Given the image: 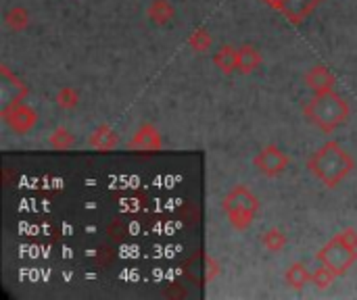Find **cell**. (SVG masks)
<instances>
[{
  "label": "cell",
  "instance_id": "6da1fadb",
  "mask_svg": "<svg viewBox=\"0 0 357 300\" xmlns=\"http://www.w3.org/2000/svg\"><path fill=\"white\" fill-rule=\"evenodd\" d=\"M307 167L318 182L335 188L354 171V159L339 142H326L310 157Z\"/></svg>",
  "mask_w": 357,
  "mask_h": 300
},
{
  "label": "cell",
  "instance_id": "7a4b0ae2",
  "mask_svg": "<svg viewBox=\"0 0 357 300\" xmlns=\"http://www.w3.org/2000/svg\"><path fill=\"white\" fill-rule=\"evenodd\" d=\"M349 113H351V109H349L347 100L341 94H337L335 90L314 94L312 102L305 104V117L326 134L341 127L349 119Z\"/></svg>",
  "mask_w": 357,
  "mask_h": 300
},
{
  "label": "cell",
  "instance_id": "3957f363",
  "mask_svg": "<svg viewBox=\"0 0 357 300\" xmlns=\"http://www.w3.org/2000/svg\"><path fill=\"white\" fill-rule=\"evenodd\" d=\"M316 261L324 267H328L337 278L345 276L354 263L357 261V232L356 230H345L337 234L333 240H328L320 253L316 255Z\"/></svg>",
  "mask_w": 357,
  "mask_h": 300
},
{
  "label": "cell",
  "instance_id": "277c9868",
  "mask_svg": "<svg viewBox=\"0 0 357 300\" xmlns=\"http://www.w3.org/2000/svg\"><path fill=\"white\" fill-rule=\"evenodd\" d=\"M222 207H224V213H226L230 226L234 230L243 232L253 223V219L259 211V198L247 186H236L234 190H230L226 194Z\"/></svg>",
  "mask_w": 357,
  "mask_h": 300
},
{
  "label": "cell",
  "instance_id": "5b68a950",
  "mask_svg": "<svg viewBox=\"0 0 357 300\" xmlns=\"http://www.w3.org/2000/svg\"><path fill=\"white\" fill-rule=\"evenodd\" d=\"M253 165L257 167V171L266 177H276L280 175L287 167H289V157L274 144L266 146L261 152H257V157L253 159Z\"/></svg>",
  "mask_w": 357,
  "mask_h": 300
},
{
  "label": "cell",
  "instance_id": "8992f818",
  "mask_svg": "<svg viewBox=\"0 0 357 300\" xmlns=\"http://www.w3.org/2000/svg\"><path fill=\"white\" fill-rule=\"evenodd\" d=\"M2 117L6 119V123L15 129V132H19V134H25V132H29L33 125H36V113L29 109V106H25V104H15V106H8V109H2Z\"/></svg>",
  "mask_w": 357,
  "mask_h": 300
},
{
  "label": "cell",
  "instance_id": "52a82bcc",
  "mask_svg": "<svg viewBox=\"0 0 357 300\" xmlns=\"http://www.w3.org/2000/svg\"><path fill=\"white\" fill-rule=\"evenodd\" d=\"M322 0H284L282 6V15L291 21V23H301L305 21L320 4Z\"/></svg>",
  "mask_w": 357,
  "mask_h": 300
},
{
  "label": "cell",
  "instance_id": "ba28073f",
  "mask_svg": "<svg viewBox=\"0 0 357 300\" xmlns=\"http://www.w3.org/2000/svg\"><path fill=\"white\" fill-rule=\"evenodd\" d=\"M130 148H136V150H159L161 148V136L157 134L155 127L142 125L134 134V138L130 140Z\"/></svg>",
  "mask_w": 357,
  "mask_h": 300
},
{
  "label": "cell",
  "instance_id": "9c48e42d",
  "mask_svg": "<svg viewBox=\"0 0 357 300\" xmlns=\"http://www.w3.org/2000/svg\"><path fill=\"white\" fill-rule=\"evenodd\" d=\"M305 81H307V86H310V90H312L314 94L335 90V77H333V73H331L326 67H322V65L314 67V69L307 73Z\"/></svg>",
  "mask_w": 357,
  "mask_h": 300
},
{
  "label": "cell",
  "instance_id": "30bf717a",
  "mask_svg": "<svg viewBox=\"0 0 357 300\" xmlns=\"http://www.w3.org/2000/svg\"><path fill=\"white\" fill-rule=\"evenodd\" d=\"M312 276H314V274L307 269V265H303V263H293V265L289 267L284 280H287V284H289L291 288L299 290V288H303V286H307V284L312 282Z\"/></svg>",
  "mask_w": 357,
  "mask_h": 300
},
{
  "label": "cell",
  "instance_id": "8fae6325",
  "mask_svg": "<svg viewBox=\"0 0 357 300\" xmlns=\"http://www.w3.org/2000/svg\"><path fill=\"white\" fill-rule=\"evenodd\" d=\"M215 65L224 71L230 73L234 69H238V48L232 46H222L215 54Z\"/></svg>",
  "mask_w": 357,
  "mask_h": 300
},
{
  "label": "cell",
  "instance_id": "7c38bea8",
  "mask_svg": "<svg viewBox=\"0 0 357 300\" xmlns=\"http://www.w3.org/2000/svg\"><path fill=\"white\" fill-rule=\"evenodd\" d=\"M259 65V52L251 46H243L238 48V69L243 73H249L253 69H257Z\"/></svg>",
  "mask_w": 357,
  "mask_h": 300
},
{
  "label": "cell",
  "instance_id": "4fadbf2b",
  "mask_svg": "<svg viewBox=\"0 0 357 300\" xmlns=\"http://www.w3.org/2000/svg\"><path fill=\"white\" fill-rule=\"evenodd\" d=\"M264 246L270 251V253H280L284 246H287V236L280 232V230H268L261 238Z\"/></svg>",
  "mask_w": 357,
  "mask_h": 300
},
{
  "label": "cell",
  "instance_id": "5bb4252c",
  "mask_svg": "<svg viewBox=\"0 0 357 300\" xmlns=\"http://www.w3.org/2000/svg\"><path fill=\"white\" fill-rule=\"evenodd\" d=\"M115 142H117V138H115V134H113L107 125L98 127V129L94 132V136H92V146H96V148H100V150L113 148Z\"/></svg>",
  "mask_w": 357,
  "mask_h": 300
},
{
  "label": "cell",
  "instance_id": "9a60e30c",
  "mask_svg": "<svg viewBox=\"0 0 357 300\" xmlns=\"http://www.w3.org/2000/svg\"><path fill=\"white\" fill-rule=\"evenodd\" d=\"M335 278H337V276H335V274H333L328 267L320 265V267L314 271V276H312V282H314L318 288H328V286L335 282Z\"/></svg>",
  "mask_w": 357,
  "mask_h": 300
},
{
  "label": "cell",
  "instance_id": "2e32d148",
  "mask_svg": "<svg viewBox=\"0 0 357 300\" xmlns=\"http://www.w3.org/2000/svg\"><path fill=\"white\" fill-rule=\"evenodd\" d=\"M172 6L167 4V2H163V0H157L151 8H149V15L155 19V21H159V23H163V21H167L169 17H172Z\"/></svg>",
  "mask_w": 357,
  "mask_h": 300
},
{
  "label": "cell",
  "instance_id": "e0dca14e",
  "mask_svg": "<svg viewBox=\"0 0 357 300\" xmlns=\"http://www.w3.org/2000/svg\"><path fill=\"white\" fill-rule=\"evenodd\" d=\"M50 140H52V146H56V148H67L73 144V136L67 129H56Z\"/></svg>",
  "mask_w": 357,
  "mask_h": 300
},
{
  "label": "cell",
  "instance_id": "ac0fdd59",
  "mask_svg": "<svg viewBox=\"0 0 357 300\" xmlns=\"http://www.w3.org/2000/svg\"><path fill=\"white\" fill-rule=\"evenodd\" d=\"M59 104L61 106H67V109H71V106H75L77 104V94L71 90V88H65V90H61L59 92Z\"/></svg>",
  "mask_w": 357,
  "mask_h": 300
},
{
  "label": "cell",
  "instance_id": "d6986e66",
  "mask_svg": "<svg viewBox=\"0 0 357 300\" xmlns=\"http://www.w3.org/2000/svg\"><path fill=\"white\" fill-rule=\"evenodd\" d=\"M201 42H203L205 46H209V42H211V40H209V35H207L205 31H201V33H195V35L190 38V44H192V46H197V50L201 48V46H199Z\"/></svg>",
  "mask_w": 357,
  "mask_h": 300
},
{
  "label": "cell",
  "instance_id": "ffe728a7",
  "mask_svg": "<svg viewBox=\"0 0 357 300\" xmlns=\"http://www.w3.org/2000/svg\"><path fill=\"white\" fill-rule=\"evenodd\" d=\"M266 2L276 10H282V6H284V0H266Z\"/></svg>",
  "mask_w": 357,
  "mask_h": 300
}]
</instances>
